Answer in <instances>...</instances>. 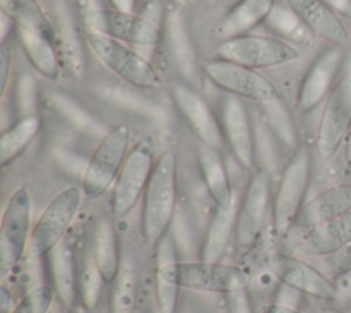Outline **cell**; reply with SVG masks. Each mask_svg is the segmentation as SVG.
Segmentation results:
<instances>
[{"mask_svg":"<svg viewBox=\"0 0 351 313\" xmlns=\"http://www.w3.org/2000/svg\"><path fill=\"white\" fill-rule=\"evenodd\" d=\"M262 313H303V312H300L295 306H289V305L280 303V302H273V303L266 305L262 309Z\"/></svg>","mask_w":351,"mask_h":313,"instance_id":"obj_42","label":"cell"},{"mask_svg":"<svg viewBox=\"0 0 351 313\" xmlns=\"http://www.w3.org/2000/svg\"><path fill=\"white\" fill-rule=\"evenodd\" d=\"M285 5L310 33L329 44L346 47L350 41L347 26L326 0H285Z\"/></svg>","mask_w":351,"mask_h":313,"instance_id":"obj_17","label":"cell"},{"mask_svg":"<svg viewBox=\"0 0 351 313\" xmlns=\"http://www.w3.org/2000/svg\"><path fill=\"white\" fill-rule=\"evenodd\" d=\"M351 243V211L306 231L299 250L311 257H332Z\"/></svg>","mask_w":351,"mask_h":313,"instance_id":"obj_21","label":"cell"},{"mask_svg":"<svg viewBox=\"0 0 351 313\" xmlns=\"http://www.w3.org/2000/svg\"><path fill=\"white\" fill-rule=\"evenodd\" d=\"M321 313H347V312L336 309V308H325V309H322Z\"/></svg>","mask_w":351,"mask_h":313,"instance_id":"obj_47","label":"cell"},{"mask_svg":"<svg viewBox=\"0 0 351 313\" xmlns=\"http://www.w3.org/2000/svg\"><path fill=\"white\" fill-rule=\"evenodd\" d=\"M170 3H173L174 5H178V7H184L186 4L188 0H169Z\"/></svg>","mask_w":351,"mask_h":313,"instance_id":"obj_48","label":"cell"},{"mask_svg":"<svg viewBox=\"0 0 351 313\" xmlns=\"http://www.w3.org/2000/svg\"><path fill=\"white\" fill-rule=\"evenodd\" d=\"M247 275L239 266L203 259L180 264L181 288L228 295L247 290Z\"/></svg>","mask_w":351,"mask_h":313,"instance_id":"obj_14","label":"cell"},{"mask_svg":"<svg viewBox=\"0 0 351 313\" xmlns=\"http://www.w3.org/2000/svg\"><path fill=\"white\" fill-rule=\"evenodd\" d=\"M351 129V70L343 73L324 102L315 146L318 155L328 161L346 143Z\"/></svg>","mask_w":351,"mask_h":313,"instance_id":"obj_8","label":"cell"},{"mask_svg":"<svg viewBox=\"0 0 351 313\" xmlns=\"http://www.w3.org/2000/svg\"><path fill=\"white\" fill-rule=\"evenodd\" d=\"M86 43L93 55L129 85L152 89L160 84L155 67L130 45L92 30L86 33Z\"/></svg>","mask_w":351,"mask_h":313,"instance_id":"obj_4","label":"cell"},{"mask_svg":"<svg viewBox=\"0 0 351 313\" xmlns=\"http://www.w3.org/2000/svg\"><path fill=\"white\" fill-rule=\"evenodd\" d=\"M136 272L129 261H122L119 273L114 280L111 313H134Z\"/></svg>","mask_w":351,"mask_h":313,"instance_id":"obj_33","label":"cell"},{"mask_svg":"<svg viewBox=\"0 0 351 313\" xmlns=\"http://www.w3.org/2000/svg\"><path fill=\"white\" fill-rule=\"evenodd\" d=\"M51 102L56 111L66 118L74 128L78 130L88 133V135H101V124L96 121L95 117H92L89 113H86L80 104H77L73 99L69 96L55 93L51 97Z\"/></svg>","mask_w":351,"mask_h":313,"instance_id":"obj_34","label":"cell"},{"mask_svg":"<svg viewBox=\"0 0 351 313\" xmlns=\"http://www.w3.org/2000/svg\"><path fill=\"white\" fill-rule=\"evenodd\" d=\"M32 196L27 188H16L7 200L0 224V268L3 275L21 261L30 240Z\"/></svg>","mask_w":351,"mask_h":313,"instance_id":"obj_10","label":"cell"},{"mask_svg":"<svg viewBox=\"0 0 351 313\" xmlns=\"http://www.w3.org/2000/svg\"><path fill=\"white\" fill-rule=\"evenodd\" d=\"M274 7L276 0H239L219 21L217 36L221 40H229L248 34L267 21Z\"/></svg>","mask_w":351,"mask_h":313,"instance_id":"obj_22","label":"cell"},{"mask_svg":"<svg viewBox=\"0 0 351 313\" xmlns=\"http://www.w3.org/2000/svg\"><path fill=\"white\" fill-rule=\"evenodd\" d=\"M266 23L277 33H280L281 36H284L285 40L288 38H293L296 37V34L299 33L300 29L307 30L302 22L299 21V18L285 5H277L273 8V11L270 12ZM308 32V30H307ZM289 41V40H288Z\"/></svg>","mask_w":351,"mask_h":313,"instance_id":"obj_37","label":"cell"},{"mask_svg":"<svg viewBox=\"0 0 351 313\" xmlns=\"http://www.w3.org/2000/svg\"><path fill=\"white\" fill-rule=\"evenodd\" d=\"M177 203V158L166 150L156 159L152 176L143 195L141 229L148 247L154 248L169 233Z\"/></svg>","mask_w":351,"mask_h":313,"instance_id":"obj_1","label":"cell"},{"mask_svg":"<svg viewBox=\"0 0 351 313\" xmlns=\"http://www.w3.org/2000/svg\"><path fill=\"white\" fill-rule=\"evenodd\" d=\"M346 58L347 52L343 45L329 44L319 51L300 81L296 95V108L299 113L307 114L326 100L343 74Z\"/></svg>","mask_w":351,"mask_h":313,"instance_id":"obj_11","label":"cell"},{"mask_svg":"<svg viewBox=\"0 0 351 313\" xmlns=\"http://www.w3.org/2000/svg\"><path fill=\"white\" fill-rule=\"evenodd\" d=\"M34 103H36L34 80H32L29 76H26L21 80L19 88H18V110H19L21 117L34 114L33 113Z\"/></svg>","mask_w":351,"mask_h":313,"instance_id":"obj_38","label":"cell"},{"mask_svg":"<svg viewBox=\"0 0 351 313\" xmlns=\"http://www.w3.org/2000/svg\"><path fill=\"white\" fill-rule=\"evenodd\" d=\"M204 76L221 91L239 99L265 104L280 96L276 84L255 69L223 59H213L203 65Z\"/></svg>","mask_w":351,"mask_h":313,"instance_id":"obj_7","label":"cell"},{"mask_svg":"<svg viewBox=\"0 0 351 313\" xmlns=\"http://www.w3.org/2000/svg\"><path fill=\"white\" fill-rule=\"evenodd\" d=\"M49 255V266L52 276V287L60 302L69 309L75 305L78 273L73 247L66 237L56 244Z\"/></svg>","mask_w":351,"mask_h":313,"instance_id":"obj_25","label":"cell"},{"mask_svg":"<svg viewBox=\"0 0 351 313\" xmlns=\"http://www.w3.org/2000/svg\"><path fill=\"white\" fill-rule=\"evenodd\" d=\"M92 255L99 266L104 283H114L119 273L122 259L118 235L112 218L108 216L101 217L95 227Z\"/></svg>","mask_w":351,"mask_h":313,"instance_id":"obj_26","label":"cell"},{"mask_svg":"<svg viewBox=\"0 0 351 313\" xmlns=\"http://www.w3.org/2000/svg\"><path fill=\"white\" fill-rule=\"evenodd\" d=\"M104 280L99 270V266L95 262L92 253L86 257L81 275H80V292L82 305L88 310H93L100 298V290Z\"/></svg>","mask_w":351,"mask_h":313,"instance_id":"obj_35","label":"cell"},{"mask_svg":"<svg viewBox=\"0 0 351 313\" xmlns=\"http://www.w3.org/2000/svg\"><path fill=\"white\" fill-rule=\"evenodd\" d=\"M90 310H88L84 305H74L70 308L69 313H89Z\"/></svg>","mask_w":351,"mask_h":313,"instance_id":"obj_46","label":"cell"},{"mask_svg":"<svg viewBox=\"0 0 351 313\" xmlns=\"http://www.w3.org/2000/svg\"><path fill=\"white\" fill-rule=\"evenodd\" d=\"M237 206L234 196L221 205H215L214 213L208 221L202 250L200 259L203 261H219L223 255L230 236L236 229Z\"/></svg>","mask_w":351,"mask_h":313,"instance_id":"obj_24","label":"cell"},{"mask_svg":"<svg viewBox=\"0 0 351 313\" xmlns=\"http://www.w3.org/2000/svg\"><path fill=\"white\" fill-rule=\"evenodd\" d=\"M55 18V45L60 58V63L71 76L81 77L86 65L85 51L73 16L64 5H60L56 10Z\"/></svg>","mask_w":351,"mask_h":313,"instance_id":"obj_23","label":"cell"},{"mask_svg":"<svg viewBox=\"0 0 351 313\" xmlns=\"http://www.w3.org/2000/svg\"><path fill=\"white\" fill-rule=\"evenodd\" d=\"M277 272L280 281L299 294H306L322 301H335L339 297L336 283L302 259L282 258L277 264Z\"/></svg>","mask_w":351,"mask_h":313,"instance_id":"obj_19","label":"cell"},{"mask_svg":"<svg viewBox=\"0 0 351 313\" xmlns=\"http://www.w3.org/2000/svg\"><path fill=\"white\" fill-rule=\"evenodd\" d=\"M197 159L203 183L214 203L221 205L230 200L234 195L219 150L202 144Z\"/></svg>","mask_w":351,"mask_h":313,"instance_id":"obj_28","label":"cell"},{"mask_svg":"<svg viewBox=\"0 0 351 313\" xmlns=\"http://www.w3.org/2000/svg\"><path fill=\"white\" fill-rule=\"evenodd\" d=\"M171 99L202 144L221 148L225 143L221 121L204 97L188 82L177 81L170 89Z\"/></svg>","mask_w":351,"mask_h":313,"instance_id":"obj_15","label":"cell"},{"mask_svg":"<svg viewBox=\"0 0 351 313\" xmlns=\"http://www.w3.org/2000/svg\"><path fill=\"white\" fill-rule=\"evenodd\" d=\"M11 302H12L11 292L8 291V288H5L3 286L1 291H0V310H1V313H10L12 310L11 309Z\"/></svg>","mask_w":351,"mask_h":313,"instance_id":"obj_43","label":"cell"},{"mask_svg":"<svg viewBox=\"0 0 351 313\" xmlns=\"http://www.w3.org/2000/svg\"><path fill=\"white\" fill-rule=\"evenodd\" d=\"M156 161L152 147L141 140L129 150L119 174L112 185L111 210L117 218L126 217L144 195Z\"/></svg>","mask_w":351,"mask_h":313,"instance_id":"obj_9","label":"cell"},{"mask_svg":"<svg viewBox=\"0 0 351 313\" xmlns=\"http://www.w3.org/2000/svg\"><path fill=\"white\" fill-rule=\"evenodd\" d=\"M346 146H347V156H348V165H350V170H351V129L348 132V136L346 139Z\"/></svg>","mask_w":351,"mask_h":313,"instance_id":"obj_45","label":"cell"},{"mask_svg":"<svg viewBox=\"0 0 351 313\" xmlns=\"http://www.w3.org/2000/svg\"><path fill=\"white\" fill-rule=\"evenodd\" d=\"M270 202V181L266 172H255L245 187L236 214V247L239 254L250 253L262 233Z\"/></svg>","mask_w":351,"mask_h":313,"instance_id":"obj_12","label":"cell"},{"mask_svg":"<svg viewBox=\"0 0 351 313\" xmlns=\"http://www.w3.org/2000/svg\"><path fill=\"white\" fill-rule=\"evenodd\" d=\"M219 121L223 140L233 158L243 169L251 170L255 163V139L252 122L243 99L228 95L222 102Z\"/></svg>","mask_w":351,"mask_h":313,"instance_id":"obj_16","label":"cell"},{"mask_svg":"<svg viewBox=\"0 0 351 313\" xmlns=\"http://www.w3.org/2000/svg\"><path fill=\"white\" fill-rule=\"evenodd\" d=\"M329 258V269L333 277H344L351 275V243Z\"/></svg>","mask_w":351,"mask_h":313,"instance_id":"obj_39","label":"cell"},{"mask_svg":"<svg viewBox=\"0 0 351 313\" xmlns=\"http://www.w3.org/2000/svg\"><path fill=\"white\" fill-rule=\"evenodd\" d=\"M155 250V291L158 313H174L178 299L180 261L174 242L166 233Z\"/></svg>","mask_w":351,"mask_h":313,"instance_id":"obj_18","label":"cell"},{"mask_svg":"<svg viewBox=\"0 0 351 313\" xmlns=\"http://www.w3.org/2000/svg\"><path fill=\"white\" fill-rule=\"evenodd\" d=\"M82 195L81 187L70 185L59 191L49 200L30 235L29 251L33 257L41 258L48 255L64 239L69 227L80 210Z\"/></svg>","mask_w":351,"mask_h":313,"instance_id":"obj_6","label":"cell"},{"mask_svg":"<svg viewBox=\"0 0 351 313\" xmlns=\"http://www.w3.org/2000/svg\"><path fill=\"white\" fill-rule=\"evenodd\" d=\"M166 29L170 52L173 55L176 66L189 82H193L197 76L196 55L186 26L178 12H171L167 16Z\"/></svg>","mask_w":351,"mask_h":313,"instance_id":"obj_29","label":"cell"},{"mask_svg":"<svg viewBox=\"0 0 351 313\" xmlns=\"http://www.w3.org/2000/svg\"><path fill=\"white\" fill-rule=\"evenodd\" d=\"M351 211V184L329 187L304 203L296 225L308 231Z\"/></svg>","mask_w":351,"mask_h":313,"instance_id":"obj_20","label":"cell"},{"mask_svg":"<svg viewBox=\"0 0 351 313\" xmlns=\"http://www.w3.org/2000/svg\"><path fill=\"white\" fill-rule=\"evenodd\" d=\"M112 5V8L119 10V11H129L134 12L136 7V0H108Z\"/></svg>","mask_w":351,"mask_h":313,"instance_id":"obj_44","label":"cell"},{"mask_svg":"<svg viewBox=\"0 0 351 313\" xmlns=\"http://www.w3.org/2000/svg\"><path fill=\"white\" fill-rule=\"evenodd\" d=\"M219 59L255 70L287 65L299 59L300 52L292 41L282 37L244 34L222 40L217 47Z\"/></svg>","mask_w":351,"mask_h":313,"instance_id":"obj_5","label":"cell"},{"mask_svg":"<svg viewBox=\"0 0 351 313\" xmlns=\"http://www.w3.org/2000/svg\"><path fill=\"white\" fill-rule=\"evenodd\" d=\"M1 12L7 15L16 27L41 33L55 41V27L48 19L37 0H0Z\"/></svg>","mask_w":351,"mask_h":313,"instance_id":"obj_31","label":"cell"},{"mask_svg":"<svg viewBox=\"0 0 351 313\" xmlns=\"http://www.w3.org/2000/svg\"><path fill=\"white\" fill-rule=\"evenodd\" d=\"M263 117L273 135L287 147L296 150V129L291 113L281 97L262 104Z\"/></svg>","mask_w":351,"mask_h":313,"instance_id":"obj_32","label":"cell"},{"mask_svg":"<svg viewBox=\"0 0 351 313\" xmlns=\"http://www.w3.org/2000/svg\"><path fill=\"white\" fill-rule=\"evenodd\" d=\"M21 47L38 74L47 80H55L60 70V58L53 40L23 27H16Z\"/></svg>","mask_w":351,"mask_h":313,"instance_id":"obj_27","label":"cell"},{"mask_svg":"<svg viewBox=\"0 0 351 313\" xmlns=\"http://www.w3.org/2000/svg\"><path fill=\"white\" fill-rule=\"evenodd\" d=\"M89 30L134 47L151 48L160 40V30L149 19L129 11L92 10L86 16Z\"/></svg>","mask_w":351,"mask_h":313,"instance_id":"obj_13","label":"cell"},{"mask_svg":"<svg viewBox=\"0 0 351 313\" xmlns=\"http://www.w3.org/2000/svg\"><path fill=\"white\" fill-rule=\"evenodd\" d=\"M129 143L130 129L126 124H118L101 136L82 170L84 196L90 200L97 199L114 185L129 152Z\"/></svg>","mask_w":351,"mask_h":313,"instance_id":"obj_3","label":"cell"},{"mask_svg":"<svg viewBox=\"0 0 351 313\" xmlns=\"http://www.w3.org/2000/svg\"><path fill=\"white\" fill-rule=\"evenodd\" d=\"M228 297H229L230 313H251L250 305H248L247 290L228 294Z\"/></svg>","mask_w":351,"mask_h":313,"instance_id":"obj_40","label":"cell"},{"mask_svg":"<svg viewBox=\"0 0 351 313\" xmlns=\"http://www.w3.org/2000/svg\"><path fill=\"white\" fill-rule=\"evenodd\" d=\"M41 128V119L36 114L21 117L0 137V163L5 166L15 161L37 136Z\"/></svg>","mask_w":351,"mask_h":313,"instance_id":"obj_30","label":"cell"},{"mask_svg":"<svg viewBox=\"0 0 351 313\" xmlns=\"http://www.w3.org/2000/svg\"><path fill=\"white\" fill-rule=\"evenodd\" d=\"M53 297V288L49 286H37L32 288L10 313H47Z\"/></svg>","mask_w":351,"mask_h":313,"instance_id":"obj_36","label":"cell"},{"mask_svg":"<svg viewBox=\"0 0 351 313\" xmlns=\"http://www.w3.org/2000/svg\"><path fill=\"white\" fill-rule=\"evenodd\" d=\"M313 173V154L306 146L295 150L285 165L273 199V228L278 236H287L296 225L306 203Z\"/></svg>","mask_w":351,"mask_h":313,"instance_id":"obj_2","label":"cell"},{"mask_svg":"<svg viewBox=\"0 0 351 313\" xmlns=\"http://www.w3.org/2000/svg\"><path fill=\"white\" fill-rule=\"evenodd\" d=\"M8 67H11V55L8 49L3 45L1 48V95H4L7 89V80L10 76Z\"/></svg>","mask_w":351,"mask_h":313,"instance_id":"obj_41","label":"cell"}]
</instances>
